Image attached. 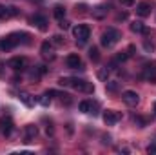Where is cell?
Wrapping results in <instances>:
<instances>
[{"instance_id":"obj_20","label":"cell","mask_w":156,"mask_h":155,"mask_svg":"<svg viewBox=\"0 0 156 155\" xmlns=\"http://www.w3.org/2000/svg\"><path fill=\"white\" fill-rule=\"evenodd\" d=\"M129 55H131V53H125V51L118 53L116 57H115V60H113V66H115V64H118V62H125V60L129 59Z\"/></svg>"},{"instance_id":"obj_34","label":"cell","mask_w":156,"mask_h":155,"mask_svg":"<svg viewBox=\"0 0 156 155\" xmlns=\"http://www.w3.org/2000/svg\"><path fill=\"white\" fill-rule=\"evenodd\" d=\"M120 2H122L123 6H133V4H134V0H120Z\"/></svg>"},{"instance_id":"obj_2","label":"cell","mask_w":156,"mask_h":155,"mask_svg":"<svg viewBox=\"0 0 156 155\" xmlns=\"http://www.w3.org/2000/svg\"><path fill=\"white\" fill-rule=\"evenodd\" d=\"M20 33H13V35H9V37H5V39H0V51H9V49H13L16 44H20Z\"/></svg>"},{"instance_id":"obj_9","label":"cell","mask_w":156,"mask_h":155,"mask_svg":"<svg viewBox=\"0 0 156 155\" xmlns=\"http://www.w3.org/2000/svg\"><path fill=\"white\" fill-rule=\"evenodd\" d=\"M26 66H27V62L24 57H13L9 60V68H13L15 71H22V70H26Z\"/></svg>"},{"instance_id":"obj_29","label":"cell","mask_w":156,"mask_h":155,"mask_svg":"<svg viewBox=\"0 0 156 155\" xmlns=\"http://www.w3.org/2000/svg\"><path fill=\"white\" fill-rule=\"evenodd\" d=\"M58 26H60V29H69V22H67V20H64V18L60 20V24H58Z\"/></svg>"},{"instance_id":"obj_30","label":"cell","mask_w":156,"mask_h":155,"mask_svg":"<svg viewBox=\"0 0 156 155\" xmlns=\"http://www.w3.org/2000/svg\"><path fill=\"white\" fill-rule=\"evenodd\" d=\"M58 84H60V86H69V78H67V77H62L60 80H58Z\"/></svg>"},{"instance_id":"obj_28","label":"cell","mask_w":156,"mask_h":155,"mask_svg":"<svg viewBox=\"0 0 156 155\" xmlns=\"http://www.w3.org/2000/svg\"><path fill=\"white\" fill-rule=\"evenodd\" d=\"M0 18H7V7L0 4Z\"/></svg>"},{"instance_id":"obj_22","label":"cell","mask_w":156,"mask_h":155,"mask_svg":"<svg viewBox=\"0 0 156 155\" xmlns=\"http://www.w3.org/2000/svg\"><path fill=\"white\" fill-rule=\"evenodd\" d=\"M38 102L42 104V106H49V104H51V97H49V93L40 95V97H38Z\"/></svg>"},{"instance_id":"obj_5","label":"cell","mask_w":156,"mask_h":155,"mask_svg":"<svg viewBox=\"0 0 156 155\" xmlns=\"http://www.w3.org/2000/svg\"><path fill=\"white\" fill-rule=\"evenodd\" d=\"M120 119H122V113H120V112H115V110H107V112L104 113V122H105L107 126H115Z\"/></svg>"},{"instance_id":"obj_36","label":"cell","mask_w":156,"mask_h":155,"mask_svg":"<svg viewBox=\"0 0 156 155\" xmlns=\"http://www.w3.org/2000/svg\"><path fill=\"white\" fill-rule=\"evenodd\" d=\"M118 18H120V20H125V18H127V13H120Z\"/></svg>"},{"instance_id":"obj_17","label":"cell","mask_w":156,"mask_h":155,"mask_svg":"<svg viewBox=\"0 0 156 155\" xmlns=\"http://www.w3.org/2000/svg\"><path fill=\"white\" fill-rule=\"evenodd\" d=\"M131 31L133 33H147V29H145V26L142 22H133L131 24Z\"/></svg>"},{"instance_id":"obj_11","label":"cell","mask_w":156,"mask_h":155,"mask_svg":"<svg viewBox=\"0 0 156 155\" xmlns=\"http://www.w3.org/2000/svg\"><path fill=\"white\" fill-rule=\"evenodd\" d=\"M142 78L149 80L151 84H156V66H145L144 68V73H142Z\"/></svg>"},{"instance_id":"obj_24","label":"cell","mask_w":156,"mask_h":155,"mask_svg":"<svg viewBox=\"0 0 156 155\" xmlns=\"http://www.w3.org/2000/svg\"><path fill=\"white\" fill-rule=\"evenodd\" d=\"M134 124H136L138 128H145V126H147V120H145L144 117L136 115V117H134Z\"/></svg>"},{"instance_id":"obj_1","label":"cell","mask_w":156,"mask_h":155,"mask_svg":"<svg viewBox=\"0 0 156 155\" xmlns=\"http://www.w3.org/2000/svg\"><path fill=\"white\" fill-rule=\"evenodd\" d=\"M120 39H122V33H120L118 29H115V28H107V29L102 33L100 42H102V46H104V47H113Z\"/></svg>"},{"instance_id":"obj_33","label":"cell","mask_w":156,"mask_h":155,"mask_svg":"<svg viewBox=\"0 0 156 155\" xmlns=\"http://www.w3.org/2000/svg\"><path fill=\"white\" fill-rule=\"evenodd\" d=\"M145 49H147V51H153V49H154V46H153L151 42H145Z\"/></svg>"},{"instance_id":"obj_32","label":"cell","mask_w":156,"mask_h":155,"mask_svg":"<svg viewBox=\"0 0 156 155\" xmlns=\"http://www.w3.org/2000/svg\"><path fill=\"white\" fill-rule=\"evenodd\" d=\"M45 133H47V135H53V133H55V128H53V126L49 124V126L45 128Z\"/></svg>"},{"instance_id":"obj_14","label":"cell","mask_w":156,"mask_h":155,"mask_svg":"<svg viewBox=\"0 0 156 155\" xmlns=\"http://www.w3.org/2000/svg\"><path fill=\"white\" fill-rule=\"evenodd\" d=\"M105 15H107V6H96L93 9V18H96V20H102Z\"/></svg>"},{"instance_id":"obj_26","label":"cell","mask_w":156,"mask_h":155,"mask_svg":"<svg viewBox=\"0 0 156 155\" xmlns=\"http://www.w3.org/2000/svg\"><path fill=\"white\" fill-rule=\"evenodd\" d=\"M109 77V70L105 68V70H102V71H98V78H102V80H107Z\"/></svg>"},{"instance_id":"obj_21","label":"cell","mask_w":156,"mask_h":155,"mask_svg":"<svg viewBox=\"0 0 156 155\" xmlns=\"http://www.w3.org/2000/svg\"><path fill=\"white\" fill-rule=\"evenodd\" d=\"M89 59H91L93 62H98V60H100V51H98V47H91V49H89Z\"/></svg>"},{"instance_id":"obj_25","label":"cell","mask_w":156,"mask_h":155,"mask_svg":"<svg viewBox=\"0 0 156 155\" xmlns=\"http://www.w3.org/2000/svg\"><path fill=\"white\" fill-rule=\"evenodd\" d=\"M16 15H18V9L15 6H9L7 7V17H16Z\"/></svg>"},{"instance_id":"obj_13","label":"cell","mask_w":156,"mask_h":155,"mask_svg":"<svg viewBox=\"0 0 156 155\" xmlns=\"http://www.w3.org/2000/svg\"><path fill=\"white\" fill-rule=\"evenodd\" d=\"M136 15L140 17H149L151 15V4L149 2H140L136 6Z\"/></svg>"},{"instance_id":"obj_15","label":"cell","mask_w":156,"mask_h":155,"mask_svg":"<svg viewBox=\"0 0 156 155\" xmlns=\"http://www.w3.org/2000/svg\"><path fill=\"white\" fill-rule=\"evenodd\" d=\"M45 73H47V68H45L44 64H40V66H35V68L29 71L31 78H38V77H42V75H45Z\"/></svg>"},{"instance_id":"obj_31","label":"cell","mask_w":156,"mask_h":155,"mask_svg":"<svg viewBox=\"0 0 156 155\" xmlns=\"http://www.w3.org/2000/svg\"><path fill=\"white\" fill-rule=\"evenodd\" d=\"M147 153H156V144H149L147 146Z\"/></svg>"},{"instance_id":"obj_8","label":"cell","mask_w":156,"mask_h":155,"mask_svg":"<svg viewBox=\"0 0 156 155\" xmlns=\"http://www.w3.org/2000/svg\"><path fill=\"white\" fill-rule=\"evenodd\" d=\"M37 135H38V128H37L35 124H27V126L24 128V139H26V142L35 141Z\"/></svg>"},{"instance_id":"obj_6","label":"cell","mask_w":156,"mask_h":155,"mask_svg":"<svg viewBox=\"0 0 156 155\" xmlns=\"http://www.w3.org/2000/svg\"><path fill=\"white\" fill-rule=\"evenodd\" d=\"M40 53H42V57L45 59V60H55V49H53V44H49V42H42V46H40Z\"/></svg>"},{"instance_id":"obj_16","label":"cell","mask_w":156,"mask_h":155,"mask_svg":"<svg viewBox=\"0 0 156 155\" xmlns=\"http://www.w3.org/2000/svg\"><path fill=\"white\" fill-rule=\"evenodd\" d=\"M18 99H20V100H22V102H24L27 108H31V106H33V99H31V95H29V93H26V91H20V93H18Z\"/></svg>"},{"instance_id":"obj_23","label":"cell","mask_w":156,"mask_h":155,"mask_svg":"<svg viewBox=\"0 0 156 155\" xmlns=\"http://www.w3.org/2000/svg\"><path fill=\"white\" fill-rule=\"evenodd\" d=\"M105 88H107V91H111V93H115V91H118V82H116V80H107V84H105Z\"/></svg>"},{"instance_id":"obj_27","label":"cell","mask_w":156,"mask_h":155,"mask_svg":"<svg viewBox=\"0 0 156 155\" xmlns=\"http://www.w3.org/2000/svg\"><path fill=\"white\" fill-rule=\"evenodd\" d=\"M53 44L62 46V44H64V37H62V35H55V37H53Z\"/></svg>"},{"instance_id":"obj_7","label":"cell","mask_w":156,"mask_h":155,"mask_svg":"<svg viewBox=\"0 0 156 155\" xmlns=\"http://www.w3.org/2000/svg\"><path fill=\"white\" fill-rule=\"evenodd\" d=\"M66 64H67L69 70H78V68H82V59H80L78 53H71V55H67Z\"/></svg>"},{"instance_id":"obj_19","label":"cell","mask_w":156,"mask_h":155,"mask_svg":"<svg viewBox=\"0 0 156 155\" xmlns=\"http://www.w3.org/2000/svg\"><path fill=\"white\" fill-rule=\"evenodd\" d=\"M53 15H55V18L62 20V18L66 17V7H62V6H56V7H55V11H53Z\"/></svg>"},{"instance_id":"obj_12","label":"cell","mask_w":156,"mask_h":155,"mask_svg":"<svg viewBox=\"0 0 156 155\" xmlns=\"http://www.w3.org/2000/svg\"><path fill=\"white\" fill-rule=\"evenodd\" d=\"M31 24L37 26L40 31H47V18H45L44 15H35V17H31Z\"/></svg>"},{"instance_id":"obj_4","label":"cell","mask_w":156,"mask_h":155,"mask_svg":"<svg viewBox=\"0 0 156 155\" xmlns=\"http://www.w3.org/2000/svg\"><path fill=\"white\" fill-rule=\"evenodd\" d=\"M122 99H123V102H125L127 106H136V104L140 102L138 93H136V91H131V89L123 91V93H122Z\"/></svg>"},{"instance_id":"obj_37","label":"cell","mask_w":156,"mask_h":155,"mask_svg":"<svg viewBox=\"0 0 156 155\" xmlns=\"http://www.w3.org/2000/svg\"><path fill=\"white\" fill-rule=\"evenodd\" d=\"M153 110H154V113H156V102H154V104H153Z\"/></svg>"},{"instance_id":"obj_18","label":"cell","mask_w":156,"mask_h":155,"mask_svg":"<svg viewBox=\"0 0 156 155\" xmlns=\"http://www.w3.org/2000/svg\"><path fill=\"white\" fill-rule=\"evenodd\" d=\"M91 106H93L91 100H82V102L78 104V110H80L82 113H91Z\"/></svg>"},{"instance_id":"obj_3","label":"cell","mask_w":156,"mask_h":155,"mask_svg":"<svg viewBox=\"0 0 156 155\" xmlns=\"http://www.w3.org/2000/svg\"><path fill=\"white\" fill-rule=\"evenodd\" d=\"M73 33H75V39H76V42L82 46V44H85V42H87L89 35H91V29H89V26L80 24V26H76V28L73 29Z\"/></svg>"},{"instance_id":"obj_35","label":"cell","mask_w":156,"mask_h":155,"mask_svg":"<svg viewBox=\"0 0 156 155\" xmlns=\"http://www.w3.org/2000/svg\"><path fill=\"white\" fill-rule=\"evenodd\" d=\"M104 144H111V137L109 135H104Z\"/></svg>"},{"instance_id":"obj_10","label":"cell","mask_w":156,"mask_h":155,"mask_svg":"<svg viewBox=\"0 0 156 155\" xmlns=\"http://www.w3.org/2000/svg\"><path fill=\"white\" fill-rule=\"evenodd\" d=\"M0 130H2V133H4L5 137H9V135L13 133V120H11L9 117H2V119H0Z\"/></svg>"}]
</instances>
